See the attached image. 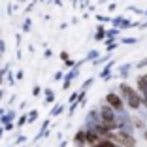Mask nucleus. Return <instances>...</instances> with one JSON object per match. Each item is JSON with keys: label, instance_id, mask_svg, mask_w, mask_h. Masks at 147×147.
Returning <instances> with one entry per match:
<instances>
[{"label": "nucleus", "instance_id": "obj_1", "mask_svg": "<svg viewBox=\"0 0 147 147\" xmlns=\"http://www.w3.org/2000/svg\"><path fill=\"white\" fill-rule=\"evenodd\" d=\"M123 91L126 92V98H130V104H132V108H138L140 100H138V96H136V92L132 91L130 87H126V85H123Z\"/></svg>", "mask_w": 147, "mask_h": 147}, {"label": "nucleus", "instance_id": "obj_2", "mask_svg": "<svg viewBox=\"0 0 147 147\" xmlns=\"http://www.w3.org/2000/svg\"><path fill=\"white\" fill-rule=\"evenodd\" d=\"M115 140H117L119 143H123V145H126V147H128V145H134L132 138H130V136H125V134H117Z\"/></svg>", "mask_w": 147, "mask_h": 147}, {"label": "nucleus", "instance_id": "obj_3", "mask_svg": "<svg viewBox=\"0 0 147 147\" xmlns=\"http://www.w3.org/2000/svg\"><path fill=\"white\" fill-rule=\"evenodd\" d=\"M108 102H109V104H111V106H115V108H117V109L121 108V100L117 98V96H115V94H108Z\"/></svg>", "mask_w": 147, "mask_h": 147}]
</instances>
